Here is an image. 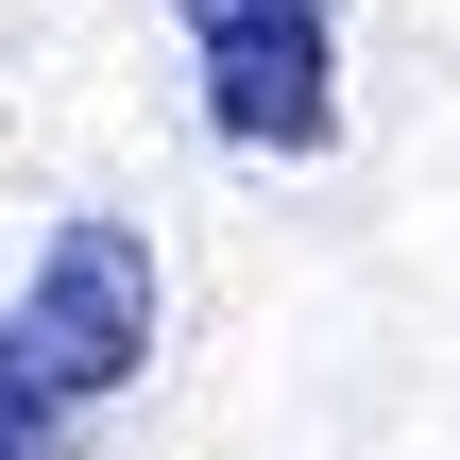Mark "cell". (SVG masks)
Here are the masks:
<instances>
[{
  "instance_id": "cell-1",
  "label": "cell",
  "mask_w": 460,
  "mask_h": 460,
  "mask_svg": "<svg viewBox=\"0 0 460 460\" xmlns=\"http://www.w3.org/2000/svg\"><path fill=\"white\" fill-rule=\"evenodd\" d=\"M154 307H171V273H154V239L119 205L51 222L34 273L0 290V460H85L102 444V410L154 376Z\"/></svg>"
},
{
  "instance_id": "cell-2",
  "label": "cell",
  "mask_w": 460,
  "mask_h": 460,
  "mask_svg": "<svg viewBox=\"0 0 460 460\" xmlns=\"http://www.w3.org/2000/svg\"><path fill=\"white\" fill-rule=\"evenodd\" d=\"M205 68L222 154H324L341 137V0H171Z\"/></svg>"
}]
</instances>
